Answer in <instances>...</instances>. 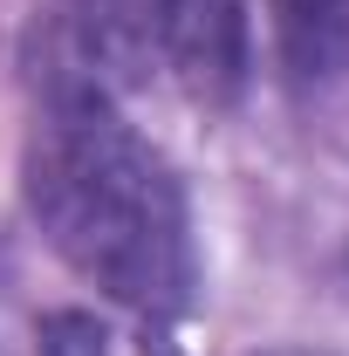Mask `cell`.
I'll return each instance as SVG.
<instances>
[{"label":"cell","mask_w":349,"mask_h":356,"mask_svg":"<svg viewBox=\"0 0 349 356\" xmlns=\"http://www.w3.org/2000/svg\"><path fill=\"white\" fill-rule=\"evenodd\" d=\"M28 213L110 302L172 322L192 302V220L172 165L83 69H55L28 131Z\"/></svg>","instance_id":"6da1fadb"},{"label":"cell","mask_w":349,"mask_h":356,"mask_svg":"<svg viewBox=\"0 0 349 356\" xmlns=\"http://www.w3.org/2000/svg\"><path fill=\"white\" fill-rule=\"evenodd\" d=\"M76 69L110 96L213 110L247 76V0H76Z\"/></svg>","instance_id":"7a4b0ae2"},{"label":"cell","mask_w":349,"mask_h":356,"mask_svg":"<svg viewBox=\"0 0 349 356\" xmlns=\"http://www.w3.org/2000/svg\"><path fill=\"white\" fill-rule=\"evenodd\" d=\"M274 28L302 76H349V0H274Z\"/></svg>","instance_id":"3957f363"},{"label":"cell","mask_w":349,"mask_h":356,"mask_svg":"<svg viewBox=\"0 0 349 356\" xmlns=\"http://www.w3.org/2000/svg\"><path fill=\"white\" fill-rule=\"evenodd\" d=\"M42 336H48V356H103V336L89 329L83 315H55Z\"/></svg>","instance_id":"277c9868"},{"label":"cell","mask_w":349,"mask_h":356,"mask_svg":"<svg viewBox=\"0 0 349 356\" xmlns=\"http://www.w3.org/2000/svg\"><path fill=\"white\" fill-rule=\"evenodd\" d=\"M267 356H315V350H267Z\"/></svg>","instance_id":"5b68a950"}]
</instances>
